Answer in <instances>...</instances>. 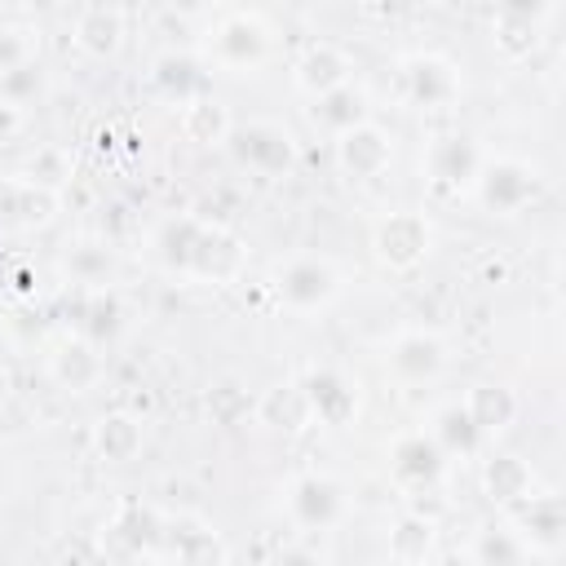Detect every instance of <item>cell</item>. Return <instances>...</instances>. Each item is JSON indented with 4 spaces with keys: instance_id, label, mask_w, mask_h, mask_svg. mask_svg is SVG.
Returning a JSON list of instances; mask_svg holds the SVG:
<instances>
[{
    "instance_id": "obj_1",
    "label": "cell",
    "mask_w": 566,
    "mask_h": 566,
    "mask_svg": "<svg viewBox=\"0 0 566 566\" xmlns=\"http://www.w3.org/2000/svg\"><path fill=\"white\" fill-rule=\"evenodd\" d=\"M274 296L279 305H287L292 314H314L323 305L336 301L340 292V265L323 252H296L287 261L274 265Z\"/></svg>"
},
{
    "instance_id": "obj_2",
    "label": "cell",
    "mask_w": 566,
    "mask_h": 566,
    "mask_svg": "<svg viewBox=\"0 0 566 566\" xmlns=\"http://www.w3.org/2000/svg\"><path fill=\"white\" fill-rule=\"evenodd\" d=\"M226 150L243 172L256 177H287L296 168V137L283 124L270 119H248V124H230L226 133Z\"/></svg>"
},
{
    "instance_id": "obj_3",
    "label": "cell",
    "mask_w": 566,
    "mask_h": 566,
    "mask_svg": "<svg viewBox=\"0 0 566 566\" xmlns=\"http://www.w3.org/2000/svg\"><path fill=\"white\" fill-rule=\"evenodd\" d=\"M473 190H478V203H482L486 212H495V217H513V212H522V208L535 199V190H539V172H535L526 159L491 155V159H482Z\"/></svg>"
},
{
    "instance_id": "obj_4",
    "label": "cell",
    "mask_w": 566,
    "mask_h": 566,
    "mask_svg": "<svg viewBox=\"0 0 566 566\" xmlns=\"http://www.w3.org/2000/svg\"><path fill=\"white\" fill-rule=\"evenodd\" d=\"M208 53L226 71H256L270 57V27L256 13L234 9L208 31Z\"/></svg>"
},
{
    "instance_id": "obj_5",
    "label": "cell",
    "mask_w": 566,
    "mask_h": 566,
    "mask_svg": "<svg viewBox=\"0 0 566 566\" xmlns=\"http://www.w3.org/2000/svg\"><path fill=\"white\" fill-rule=\"evenodd\" d=\"M429 248H433V230L424 212H411V208L380 217L371 230V252L385 270H416L429 256Z\"/></svg>"
},
{
    "instance_id": "obj_6",
    "label": "cell",
    "mask_w": 566,
    "mask_h": 566,
    "mask_svg": "<svg viewBox=\"0 0 566 566\" xmlns=\"http://www.w3.org/2000/svg\"><path fill=\"white\" fill-rule=\"evenodd\" d=\"M509 531L522 539L526 553L553 557L566 544V504L557 491H531L522 504L509 509Z\"/></svg>"
},
{
    "instance_id": "obj_7",
    "label": "cell",
    "mask_w": 566,
    "mask_h": 566,
    "mask_svg": "<svg viewBox=\"0 0 566 566\" xmlns=\"http://www.w3.org/2000/svg\"><path fill=\"white\" fill-rule=\"evenodd\" d=\"M482 150L473 137L464 133H438L429 146H424V177L433 190L442 195H460L478 181V168H482Z\"/></svg>"
},
{
    "instance_id": "obj_8",
    "label": "cell",
    "mask_w": 566,
    "mask_h": 566,
    "mask_svg": "<svg viewBox=\"0 0 566 566\" xmlns=\"http://www.w3.org/2000/svg\"><path fill=\"white\" fill-rule=\"evenodd\" d=\"M66 314H71L75 336L97 349L119 340V332L128 327V310L115 287H75V301H66Z\"/></svg>"
},
{
    "instance_id": "obj_9",
    "label": "cell",
    "mask_w": 566,
    "mask_h": 566,
    "mask_svg": "<svg viewBox=\"0 0 566 566\" xmlns=\"http://www.w3.org/2000/svg\"><path fill=\"white\" fill-rule=\"evenodd\" d=\"M296 385H301V394H305V407H310V420H314V424L340 429V424H349V420L358 416V385H354L340 367L318 363V367H310Z\"/></svg>"
},
{
    "instance_id": "obj_10",
    "label": "cell",
    "mask_w": 566,
    "mask_h": 566,
    "mask_svg": "<svg viewBox=\"0 0 566 566\" xmlns=\"http://www.w3.org/2000/svg\"><path fill=\"white\" fill-rule=\"evenodd\" d=\"M345 509H349L345 486L327 473H301L287 486V517L301 531H332L345 517Z\"/></svg>"
},
{
    "instance_id": "obj_11",
    "label": "cell",
    "mask_w": 566,
    "mask_h": 566,
    "mask_svg": "<svg viewBox=\"0 0 566 566\" xmlns=\"http://www.w3.org/2000/svg\"><path fill=\"white\" fill-rule=\"evenodd\" d=\"M150 93L172 102V106H190L199 97L212 93V80H208V62L190 49H164L155 62H150Z\"/></svg>"
},
{
    "instance_id": "obj_12",
    "label": "cell",
    "mask_w": 566,
    "mask_h": 566,
    "mask_svg": "<svg viewBox=\"0 0 566 566\" xmlns=\"http://www.w3.org/2000/svg\"><path fill=\"white\" fill-rule=\"evenodd\" d=\"M243 265H248L243 239L230 226L203 221V230L195 239V252H190V265H186V279H199V283H234L243 274Z\"/></svg>"
},
{
    "instance_id": "obj_13",
    "label": "cell",
    "mask_w": 566,
    "mask_h": 566,
    "mask_svg": "<svg viewBox=\"0 0 566 566\" xmlns=\"http://www.w3.org/2000/svg\"><path fill=\"white\" fill-rule=\"evenodd\" d=\"M385 367L407 380V385H424V380H438L442 367H447V340L429 327H407L389 340L385 349Z\"/></svg>"
},
{
    "instance_id": "obj_14",
    "label": "cell",
    "mask_w": 566,
    "mask_h": 566,
    "mask_svg": "<svg viewBox=\"0 0 566 566\" xmlns=\"http://www.w3.org/2000/svg\"><path fill=\"white\" fill-rule=\"evenodd\" d=\"M557 9L553 4H526V0H513V4H500L495 18H491V49L504 57V62H522L539 49V27L553 18Z\"/></svg>"
},
{
    "instance_id": "obj_15",
    "label": "cell",
    "mask_w": 566,
    "mask_h": 566,
    "mask_svg": "<svg viewBox=\"0 0 566 566\" xmlns=\"http://www.w3.org/2000/svg\"><path fill=\"white\" fill-rule=\"evenodd\" d=\"M402 93L420 111H442L460 97V71L442 53H411L402 62Z\"/></svg>"
},
{
    "instance_id": "obj_16",
    "label": "cell",
    "mask_w": 566,
    "mask_h": 566,
    "mask_svg": "<svg viewBox=\"0 0 566 566\" xmlns=\"http://www.w3.org/2000/svg\"><path fill=\"white\" fill-rule=\"evenodd\" d=\"M159 557L172 566H226V539L203 517H168Z\"/></svg>"
},
{
    "instance_id": "obj_17",
    "label": "cell",
    "mask_w": 566,
    "mask_h": 566,
    "mask_svg": "<svg viewBox=\"0 0 566 566\" xmlns=\"http://www.w3.org/2000/svg\"><path fill=\"white\" fill-rule=\"evenodd\" d=\"M389 473H394L402 486L424 491V486H438V482H442L447 455H442V447H438L424 429H411V433L394 438V447H389Z\"/></svg>"
},
{
    "instance_id": "obj_18",
    "label": "cell",
    "mask_w": 566,
    "mask_h": 566,
    "mask_svg": "<svg viewBox=\"0 0 566 566\" xmlns=\"http://www.w3.org/2000/svg\"><path fill=\"white\" fill-rule=\"evenodd\" d=\"M389 159H394V142H389V133H385L380 124H371V119L336 137V164H340V172L354 177V181L380 177V172L389 168Z\"/></svg>"
},
{
    "instance_id": "obj_19",
    "label": "cell",
    "mask_w": 566,
    "mask_h": 566,
    "mask_svg": "<svg viewBox=\"0 0 566 566\" xmlns=\"http://www.w3.org/2000/svg\"><path fill=\"white\" fill-rule=\"evenodd\" d=\"M164 522H168V517H164L155 504L128 495V500H119L115 513H111V539H115L124 553H133V557H155L159 544H164Z\"/></svg>"
},
{
    "instance_id": "obj_20",
    "label": "cell",
    "mask_w": 566,
    "mask_h": 566,
    "mask_svg": "<svg viewBox=\"0 0 566 566\" xmlns=\"http://www.w3.org/2000/svg\"><path fill=\"white\" fill-rule=\"evenodd\" d=\"M53 212H57L53 190H40V186L18 181V177H0V230L4 234L40 230L53 221Z\"/></svg>"
},
{
    "instance_id": "obj_21",
    "label": "cell",
    "mask_w": 566,
    "mask_h": 566,
    "mask_svg": "<svg viewBox=\"0 0 566 566\" xmlns=\"http://www.w3.org/2000/svg\"><path fill=\"white\" fill-rule=\"evenodd\" d=\"M292 75H296V84H301L310 97H318V93H332V88L349 84L354 62H349V53H345L336 40H310V44L301 49Z\"/></svg>"
},
{
    "instance_id": "obj_22",
    "label": "cell",
    "mask_w": 566,
    "mask_h": 566,
    "mask_svg": "<svg viewBox=\"0 0 566 566\" xmlns=\"http://www.w3.org/2000/svg\"><path fill=\"white\" fill-rule=\"evenodd\" d=\"M71 40L88 57H115L124 44V9L119 4H84L71 22Z\"/></svg>"
},
{
    "instance_id": "obj_23",
    "label": "cell",
    "mask_w": 566,
    "mask_h": 566,
    "mask_svg": "<svg viewBox=\"0 0 566 566\" xmlns=\"http://www.w3.org/2000/svg\"><path fill=\"white\" fill-rule=\"evenodd\" d=\"M482 491H486L491 504L513 509V504H522V500L535 491V473H531V464H526L522 455L495 451V455L482 460Z\"/></svg>"
},
{
    "instance_id": "obj_24",
    "label": "cell",
    "mask_w": 566,
    "mask_h": 566,
    "mask_svg": "<svg viewBox=\"0 0 566 566\" xmlns=\"http://www.w3.org/2000/svg\"><path fill=\"white\" fill-rule=\"evenodd\" d=\"M199 230H203V217H190V212H168V217H164V221L150 230V256H155V261H159L168 274H186Z\"/></svg>"
},
{
    "instance_id": "obj_25",
    "label": "cell",
    "mask_w": 566,
    "mask_h": 566,
    "mask_svg": "<svg viewBox=\"0 0 566 566\" xmlns=\"http://www.w3.org/2000/svg\"><path fill=\"white\" fill-rule=\"evenodd\" d=\"M310 124L318 133H327V137H340V133L367 124V93L354 80L340 84V88H332V93H318L314 106H310Z\"/></svg>"
},
{
    "instance_id": "obj_26",
    "label": "cell",
    "mask_w": 566,
    "mask_h": 566,
    "mask_svg": "<svg viewBox=\"0 0 566 566\" xmlns=\"http://www.w3.org/2000/svg\"><path fill=\"white\" fill-rule=\"evenodd\" d=\"M146 442V420L137 411H106L97 424H93V451L106 460V464H128Z\"/></svg>"
},
{
    "instance_id": "obj_27",
    "label": "cell",
    "mask_w": 566,
    "mask_h": 566,
    "mask_svg": "<svg viewBox=\"0 0 566 566\" xmlns=\"http://www.w3.org/2000/svg\"><path fill=\"white\" fill-rule=\"evenodd\" d=\"M460 402H464V411L473 416V424L482 429V438H495V433H504V429L517 420V394H513L509 385H500V380H478V385H469V394H464Z\"/></svg>"
},
{
    "instance_id": "obj_28",
    "label": "cell",
    "mask_w": 566,
    "mask_h": 566,
    "mask_svg": "<svg viewBox=\"0 0 566 566\" xmlns=\"http://www.w3.org/2000/svg\"><path fill=\"white\" fill-rule=\"evenodd\" d=\"M49 371H53V380L66 394H84V389H93L102 380V349L88 345V340H80V336H71V340H62L53 349Z\"/></svg>"
},
{
    "instance_id": "obj_29",
    "label": "cell",
    "mask_w": 566,
    "mask_h": 566,
    "mask_svg": "<svg viewBox=\"0 0 566 566\" xmlns=\"http://www.w3.org/2000/svg\"><path fill=\"white\" fill-rule=\"evenodd\" d=\"M252 411H256V420H261L265 429H283V433H296V429L314 424V420H310V407H305V394H301L296 380L270 385V389L256 398Z\"/></svg>"
},
{
    "instance_id": "obj_30",
    "label": "cell",
    "mask_w": 566,
    "mask_h": 566,
    "mask_svg": "<svg viewBox=\"0 0 566 566\" xmlns=\"http://www.w3.org/2000/svg\"><path fill=\"white\" fill-rule=\"evenodd\" d=\"M429 438L442 447V455H478L482 451V429L473 424V416L464 411V402H447L433 411V424H429Z\"/></svg>"
},
{
    "instance_id": "obj_31",
    "label": "cell",
    "mask_w": 566,
    "mask_h": 566,
    "mask_svg": "<svg viewBox=\"0 0 566 566\" xmlns=\"http://www.w3.org/2000/svg\"><path fill=\"white\" fill-rule=\"evenodd\" d=\"M433 544H438V522L424 517V513H411V509H407V513L389 526V557H394V562L429 566Z\"/></svg>"
},
{
    "instance_id": "obj_32",
    "label": "cell",
    "mask_w": 566,
    "mask_h": 566,
    "mask_svg": "<svg viewBox=\"0 0 566 566\" xmlns=\"http://www.w3.org/2000/svg\"><path fill=\"white\" fill-rule=\"evenodd\" d=\"M62 270L71 274L75 287H111L115 252H111L106 239H80V243H71V252L62 256Z\"/></svg>"
},
{
    "instance_id": "obj_33",
    "label": "cell",
    "mask_w": 566,
    "mask_h": 566,
    "mask_svg": "<svg viewBox=\"0 0 566 566\" xmlns=\"http://www.w3.org/2000/svg\"><path fill=\"white\" fill-rule=\"evenodd\" d=\"M230 115H226V106L208 93V97H199V102H190V106H181V133H186V142H195V146H226V133H230Z\"/></svg>"
},
{
    "instance_id": "obj_34",
    "label": "cell",
    "mask_w": 566,
    "mask_h": 566,
    "mask_svg": "<svg viewBox=\"0 0 566 566\" xmlns=\"http://www.w3.org/2000/svg\"><path fill=\"white\" fill-rule=\"evenodd\" d=\"M469 562L473 566H522L526 562V548L522 539L509 531V522H491L473 535L469 544Z\"/></svg>"
},
{
    "instance_id": "obj_35",
    "label": "cell",
    "mask_w": 566,
    "mask_h": 566,
    "mask_svg": "<svg viewBox=\"0 0 566 566\" xmlns=\"http://www.w3.org/2000/svg\"><path fill=\"white\" fill-rule=\"evenodd\" d=\"M18 181H31V186H40V190H53V195H57V186H66V181H71V155H66L62 146H35V150L22 159Z\"/></svg>"
},
{
    "instance_id": "obj_36",
    "label": "cell",
    "mask_w": 566,
    "mask_h": 566,
    "mask_svg": "<svg viewBox=\"0 0 566 566\" xmlns=\"http://www.w3.org/2000/svg\"><path fill=\"white\" fill-rule=\"evenodd\" d=\"M40 93H44V71H40V62H35V57L0 75V97H4V102H13L18 111H22V102H35Z\"/></svg>"
},
{
    "instance_id": "obj_37",
    "label": "cell",
    "mask_w": 566,
    "mask_h": 566,
    "mask_svg": "<svg viewBox=\"0 0 566 566\" xmlns=\"http://www.w3.org/2000/svg\"><path fill=\"white\" fill-rule=\"evenodd\" d=\"M35 57V35L31 27H18V22H0V75L31 62Z\"/></svg>"
},
{
    "instance_id": "obj_38",
    "label": "cell",
    "mask_w": 566,
    "mask_h": 566,
    "mask_svg": "<svg viewBox=\"0 0 566 566\" xmlns=\"http://www.w3.org/2000/svg\"><path fill=\"white\" fill-rule=\"evenodd\" d=\"M208 411H212L221 424H239V416L248 411V398L239 394L234 380H226V385H217V389L208 394Z\"/></svg>"
},
{
    "instance_id": "obj_39",
    "label": "cell",
    "mask_w": 566,
    "mask_h": 566,
    "mask_svg": "<svg viewBox=\"0 0 566 566\" xmlns=\"http://www.w3.org/2000/svg\"><path fill=\"white\" fill-rule=\"evenodd\" d=\"M265 566H323V557H318L314 548H305V544H287V548H279Z\"/></svg>"
},
{
    "instance_id": "obj_40",
    "label": "cell",
    "mask_w": 566,
    "mask_h": 566,
    "mask_svg": "<svg viewBox=\"0 0 566 566\" xmlns=\"http://www.w3.org/2000/svg\"><path fill=\"white\" fill-rule=\"evenodd\" d=\"M18 133H22V111L0 97V146H9Z\"/></svg>"
},
{
    "instance_id": "obj_41",
    "label": "cell",
    "mask_w": 566,
    "mask_h": 566,
    "mask_svg": "<svg viewBox=\"0 0 566 566\" xmlns=\"http://www.w3.org/2000/svg\"><path fill=\"white\" fill-rule=\"evenodd\" d=\"M433 566H473V562H469V553H442Z\"/></svg>"
},
{
    "instance_id": "obj_42",
    "label": "cell",
    "mask_w": 566,
    "mask_h": 566,
    "mask_svg": "<svg viewBox=\"0 0 566 566\" xmlns=\"http://www.w3.org/2000/svg\"><path fill=\"white\" fill-rule=\"evenodd\" d=\"M4 398H9V371L0 367V407H4Z\"/></svg>"
},
{
    "instance_id": "obj_43",
    "label": "cell",
    "mask_w": 566,
    "mask_h": 566,
    "mask_svg": "<svg viewBox=\"0 0 566 566\" xmlns=\"http://www.w3.org/2000/svg\"><path fill=\"white\" fill-rule=\"evenodd\" d=\"M385 566H416V562H394V557H389V562H385Z\"/></svg>"
}]
</instances>
